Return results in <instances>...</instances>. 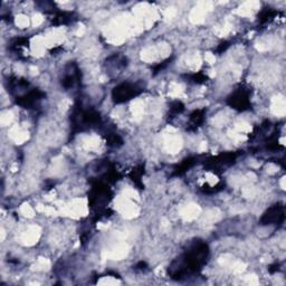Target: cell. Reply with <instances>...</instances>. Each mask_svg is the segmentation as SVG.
Here are the masks:
<instances>
[{"instance_id":"1","label":"cell","mask_w":286,"mask_h":286,"mask_svg":"<svg viewBox=\"0 0 286 286\" xmlns=\"http://www.w3.org/2000/svg\"><path fill=\"white\" fill-rule=\"evenodd\" d=\"M140 93V90L135 85L131 84H122L120 86L115 87L113 92V98L117 102H124L128 101L133 96L137 95Z\"/></svg>"},{"instance_id":"2","label":"cell","mask_w":286,"mask_h":286,"mask_svg":"<svg viewBox=\"0 0 286 286\" xmlns=\"http://www.w3.org/2000/svg\"><path fill=\"white\" fill-rule=\"evenodd\" d=\"M284 219V209L283 206H274L267 211L263 217V222L265 224H273V222H280Z\"/></svg>"},{"instance_id":"3","label":"cell","mask_w":286,"mask_h":286,"mask_svg":"<svg viewBox=\"0 0 286 286\" xmlns=\"http://www.w3.org/2000/svg\"><path fill=\"white\" fill-rule=\"evenodd\" d=\"M232 105L235 106V109L244 110L248 105V99L243 92L237 93V94L232 99Z\"/></svg>"}]
</instances>
